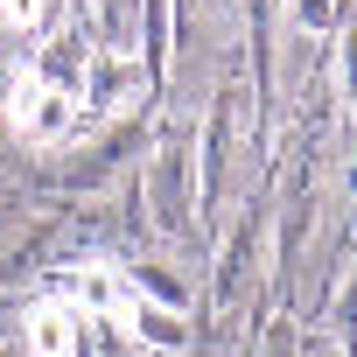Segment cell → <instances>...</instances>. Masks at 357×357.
Instances as JSON below:
<instances>
[{"label":"cell","instance_id":"obj_1","mask_svg":"<svg viewBox=\"0 0 357 357\" xmlns=\"http://www.w3.org/2000/svg\"><path fill=\"white\" fill-rule=\"evenodd\" d=\"M8 112H15V126H22L29 140H43V147H56V140H70V133L84 126V105L63 98V91H50L36 70L15 77V105H8Z\"/></svg>","mask_w":357,"mask_h":357},{"label":"cell","instance_id":"obj_2","mask_svg":"<svg viewBox=\"0 0 357 357\" xmlns=\"http://www.w3.org/2000/svg\"><path fill=\"white\" fill-rule=\"evenodd\" d=\"M36 77H43L50 91H63V98L84 105V84H91V36H84V29H63V36L36 56Z\"/></svg>","mask_w":357,"mask_h":357},{"label":"cell","instance_id":"obj_3","mask_svg":"<svg viewBox=\"0 0 357 357\" xmlns=\"http://www.w3.org/2000/svg\"><path fill=\"white\" fill-rule=\"evenodd\" d=\"M63 287L84 301V315H112V322H133V315H140L133 280L112 273V266H77V273H63Z\"/></svg>","mask_w":357,"mask_h":357},{"label":"cell","instance_id":"obj_4","mask_svg":"<svg viewBox=\"0 0 357 357\" xmlns=\"http://www.w3.org/2000/svg\"><path fill=\"white\" fill-rule=\"evenodd\" d=\"M29 357H77V308L70 301L29 308Z\"/></svg>","mask_w":357,"mask_h":357},{"label":"cell","instance_id":"obj_5","mask_svg":"<svg viewBox=\"0 0 357 357\" xmlns=\"http://www.w3.org/2000/svg\"><path fill=\"white\" fill-rule=\"evenodd\" d=\"M43 8H50V0H0L8 29H36V22H43Z\"/></svg>","mask_w":357,"mask_h":357},{"label":"cell","instance_id":"obj_6","mask_svg":"<svg viewBox=\"0 0 357 357\" xmlns=\"http://www.w3.org/2000/svg\"><path fill=\"white\" fill-rule=\"evenodd\" d=\"M329 15H336V0H294V22L301 29H329Z\"/></svg>","mask_w":357,"mask_h":357},{"label":"cell","instance_id":"obj_7","mask_svg":"<svg viewBox=\"0 0 357 357\" xmlns=\"http://www.w3.org/2000/svg\"><path fill=\"white\" fill-rule=\"evenodd\" d=\"M343 343L357 350V287H350V301H343Z\"/></svg>","mask_w":357,"mask_h":357}]
</instances>
